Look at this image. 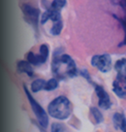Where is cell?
Segmentation results:
<instances>
[{
	"instance_id": "7402d4cb",
	"label": "cell",
	"mask_w": 126,
	"mask_h": 132,
	"mask_svg": "<svg viewBox=\"0 0 126 132\" xmlns=\"http://www.w3.org/2000/svg\"><path fill=\"white\" fill-rule=\"evenodd\" d=\"M115 81H117L118 84L126 90V75L121 74V73H117Z\"/></svg>"
},
{
	"instance_id": "44dd1931",
	"label": "cell",
	"mask_w": 126,
	"mask_h": 132,
	"mask_svg": "<svg viewBox=\"0 0 126 132\" xmlns=\"http://www.w3.org/2000/svg\"><path fill=\"white\" fill-rule=\"evenodd\" d=\"M79 75H81L82 78L86 79L89 84L94 85L93 81H92V79H91V76H90L89 72L87 71V69H81V70H79Z\"/></svg>"
},
{
	"instance_id": "3957f363",
	"label": "cell",
	"mask_w": 126,
	"mask_h": 132,
	"mask_svg": "<svg viewBox=\"0 0 126 132\" xmlns=\"http://www.w3.org/2000/svg\"><path fill=\"white\" fill-rule=\"evenodd\" d=\"M21 11H22L25 21L31 25L35 30H38V25H39L41 18L40 10L33 7L30 4H22Z\"/></svg>"
},
{
	"instance_id": "cb8c5ba5",
	"label": "cell",
	"mask_w": 126,
	"mask_h": 132,
	"mask_svg": "<svg viewBox=\"0 0 126 132\" xmlns=\"http://www.w3.org/2000/svg\"><path fill=\"white\" fill-rule=\"evenodd\" d=\"M124 132H126V130H125V131H124Z\"/></svg>"
},
{
	"instance_id": "6da1fadb",
	"label": "cell",
	"mask_w": 126,
	"mask_h": 132,
	"mask_svg": "<svg viewBox=\"0 0 126 132\" xmlns=\"http://www.w3.org/2000/svg\"><path fill=\"white\" fill-rule=\"evenodd\" d=\"M48 114L58 120H66L72 114V103L66 96L59 95L49 104Z\"/></svg>"
},
{
	"instance_id": "52a82bcc",
	"label": "cell",
	"mask_w": 126,
	"mask_h": 132,
	"mask_svg": "<svg viewBox=\"0 0 126 132\" xmlns=\"http://www.w3.org/2000/svg\"><path fill=\"white\" fill-rule=\"evenodd\" d=\"M94 89H95V93L98 97V105L99 107L103 109V110H109L112 106V102H111L110 95L108 94V92L105 90V88L97 84H94Z\"/></svg>"
},
{
	"instance_id": "d6986e66",
	"label": "cell",
	"mask_w": 126,
	"mask_h": 132,
	"mask_svg": "<svg viewBox=\"0 0 126 132\" xmlns=\"http://www.w3.org/2000/svg\"><path fill=\"white\" fill-rule=\"evenodd\" d=\"M114 16L119 21V23H120L122 29H123V31H124V39H123V41L118 45V47L126 46V18H118V16H115V15H114Z\"/></svg>"
},
{
	"instance_id": "4fadbf2b",
	"label": "cell",
	"mask_w": 126,
	"mask_h": 132,
	"mask_svg": "<svg viewBox=\"0 0 126 132\" xmlns=\"http://www.w3.org/2000/svg\"><path fill=\"white\" fill-rule=\"evenodd\" d=\"M113 91L117 97L121 99H126V90L118 84L117 81H114L113 82Z\"/></svg>"
},
{
	"instance_id": "7c38bea8",
	"label": "cell",
	"mask_w": 126,
	"mask_h": 132,
	"mask_svg": "<svg viewBox=\"0 0 126 132\" xmlns=\"http://www.w3.org/2000/svg\"><path fill=\"white\" fill-rule=\"evenodd\" d=\"M46 82L47 81H45L44 79H36L35 81H33L30 85V90L33 93H37L39 91L45 89Z\"/></svg>"
},
{
	"instance_id": "9a60e30c",
	"label": "cell",
	"mask_w": 126,
	"mask_h": 132,
	"mask_svg": "<svg viewBox=\"0 0 126 132\" xmlns=\"http://www.w3.org/2000/svg\"><path fill=\"white\" fill-rule=\"evenodd\" d=\"M114 69L117 73L126 75V58L118 59L114 64Z\"/></svg>"
},
{
	"instance_id": "8fae6325",
	"label": "cell",
	"mask_w": 126,
	"mask_h": 132,
	"mask_svg": "<svg viewBox=\"0 0 126 132\" xmlns=\"http://www.w3.org/2000/svg\"><path fill=\"white\" fill-rule=\"evenodd\" d=\"M26 60L31 64L32 66H39L46 63V61L43 59V57L40 54H34L33 52H28L26 54Z\"/></svg>"
},
{
	"instance_id": "277c9868",
	"label": "cell",
	"mask_w": 126,
	"mask_h": 132,
	"mask_svg": "<svg viewBox=\"0 0 126 132\" xmlns=\"http://www.w3.org/2000/svg\"><path fill=\"white\" fill-rule=\"evenodd\" d=\"M91 65L102 73H108L112 69V57L110 54H95L91 57Z\"/></svg>"
},
{
	"instance_id": "ffe728a7",
	"label": "cell",
	"mask_w": 126,
	"mask_h": 132,
	"mask_svg": "<svg viewBox=\"0 0 126 132\" xmlns=\"http://www.w3.org/2000/svg\"><path fill=\"white\" fill-rule=\"evenodd\" d=\"M64 125L60 122H53L51 126V132H64Z\"/></svg>"
},
{
	"instance_id": "603a6c76",
	"label": "cell",
	"mask_w": 126,
	"mask_h": 132,
	"mask_svg": "<svg viewBox=\"0 0 126 132\" xmlns=\"http://www.w3.org/2000/svg\"><path fill=\"white\" fill-rule=\"evenodd\" d=\"M120 5H121L123 8L126 9V0H120Z\"/></svg>"
},
{
	"instance_id": "7a4b0ae2",
	"label": "cell",
	"mask_w": 126,
	"mask_h": 132,
	"mask_svg": "<svg viewBox=\"0 0 126 132\" xmlns=\"http://www.w3.org/2000/svg\"><path fill=\"white\" fill-rule=\"evenodd\" d=\"M23 90H24L25 95L28 99L31 109H32L39 124L43 128H47L49 126V115H48V113L44 110V108L42 107L40 104L38 103L36 99L33 97V95L31 94V92L29 91V89L25 85H23Z\"/></svg>"
},
{
	"instance_id": "5bb4252c",
	"label": "cell",
	"mask_w": 126,
	"mask_h": 132,
	"mask_svg": "<svg viewBox=\"0 0 126 132\" xmlns=\"http://www.w3.org/2000/svg\"><path fill=\"white\" fill-rule=\"evenodd\" d=\"M62 29H63V21L53 22V25L49 29V33L53 36H58V35H60Z\"/></svg>"
},
{
	"instance_id": "8992f818",
	"label": "cell",
	"mask_w": 126,
	"mask_h": 132,
	"mask_svg": "<svg viewBox=\"0 0 126 132\" xmlns=\"http://www.w3.org/2000/svg\"><path fill=\"white\" fill-rule=\"evenodd\" d=\"M62 65H65V71H64V75H65L66 79L67 78H75L79 75V69L77 67V64L74 60L72 56H70L67 54H62L60 56Z\"/></svg>"
},
{
	"instance_id": "e0dca14e",
	"label": "cell",
	"mask_w": 126,
	"mask_h": 132,
	"mask_svg": "<svg viewBox=\"0 0 126 132\" xmlns=\"http://www.w3.org/2000/svg\"><path fill=\"white\" fill-rule=\"evenodd\" d=\"M90 112H91V115L93 117L96 123H101L102 121L104 120L103 115H102L101 111H99V109H97L96 107H91L90 108Z\"/></svg>"
},
{
	"instance_id": "ba28073f",
	"label": "cell",
	"mask_w": 126,
	"mask_h": 132,
	"mask_svg": "<svg viewBox=\"0 0 126 132\" xmlns=\"http://www.w3.org/2000/svg\"><path fill=\"white\" fill-rule=\"evenodd\" d=\"M16 69L20 73H24L30 78H32L34 76V70H33L32 65L27 60H20V61H18Z\"/></svg>"
},
{
	"instance_id": "ac0fdd59",
	"label": "cell",
	"mask_w": 126,
	"mask_h": 132,
	"mask_svg": "<svg viewBox=\"0 0 126 132\" xmlns=\"http://www.w3.org/2000/svg\"><path fill=\"white\" fill-rule=\"evenodd\" d=\"M39 54L43 57V59L47 62L49 55V47L47 44H42L39 48Z\"/></svg>"
},
{
	"instance_id": "5b68a950",
	"label": "cell",
	"mask_w": 126,
	"mask_h": 132,
	"mask_svg": "<svg viewBox=\"0 0 126 132\" xmlns=\"http://www.w3.org/2000/svg\"><path fill=\"white\" fill-rule=\"evenodd\" d=\"M64 54L63 53V48H57L54 50L53 54V60H52V72H53L54 78H56L58 81L59 80H65V77L63 76L62 72H61V65H62V62H61L60 56L61 54Z\"/></svg>"
},
{
	"instance_id": "30bf717a",
	"label": "cell",
	"mask_w": 126,
	"mask_h": 132,
	"mask_svg": "<svg viewBox=\"0 0 126 132\" xmlns=\"http://www.w3.org/2000/svg\"><path fill=\"white\" fill-rule=\"evenodd\" d=\"M113 122L115 129H119L124 132L126 130V118L120 113H115L113 117Z\"/></svg>"
},
{
	"instance_id": "9c48e42d",
	"label": "cell",
	"mask_w": 126,
	"mask_h": 132,
	"mask_svg": "<svg viewBox=\"0 0 126 132\" xmlns=\"http://www.w3.org/2000/svg\"><path fill=\"white\" fill-rule=\"evenodd\" d=\"M42 4L44 8H52L57 11H61L67 4V0H53L52 2H49L48 0H42Z\"/></svg>"
},
{
	"instance_id": "2e32d148",
	"label": "cell",
	"mask_w": 126,
	"mask_h": 132,
	"mask_svg": "<svg viewBox=\"0 0 126 132\" xmlns=\"http://www.w3.org/2000/svg\"><path fill=\"white\" fill-rule=\"evenodd\" d=\"M59 86V81L56 78H52L49 79V81H47L46 82L45 90L46 91H53L54 89H56Z\"/></svg>"
}]
</instances>
